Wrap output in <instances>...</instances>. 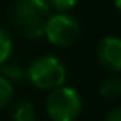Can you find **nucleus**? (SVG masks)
I'll list each match as a JSON object with an SVG mask.
<instances>
[{"instance_id":"f257e3e1","label":"nucleus","mask_w":121,"mask_h":121,"mask_svg":"<svg viewBox=\"0 0 121 121\" xmlns=\"http://www.w3.org/2000/svg\"><path fill=\"white\" fill-rule=\"evenodd\" d=\"M13 22L18 30L32 40L43 37V28L52 15L48 0H17L13 10Z\"/></svg>"},{"instance_id":"f03ea898","label":"nucleus","mask_w":121,"mask_h":121,"mask_svg":"<svg viewBox=\"0 0 121 121\" xmlns=\"http://www.w3.org/2000/svg\"><path fill=\"white\" fill-rule=\"evenodd\" d=\"M27 78L38 90H55L63 86L66 80V66L53 55H43L35 58L27 68Z\"/></svg>"},{"instance_id":"7ed1b4c3","label":"nucleus","mask_w":121,"mask_h":121,"mask_svg":"<svg viewBox=\"0 0 121 121\" xmlns=\"http://www.w3.org/2000/svg\"><path fill=\"white\" fill-rule=\"evenodd\" d=\"M45 109L52 121H76L83 109V99L75 88L60 86L48 93Z\"/></svg>"},{"instance_id":"20e7f679","label":"nucleus","mask_w":121,"mask_h":121,"mask_svg":"<svg viewBox=\"0 0 121 121\" xmlns=\"http://www.w3.org/2000/svg\"><path fill=\"white\" fill-rule=\"evenodd\" d=\"M43 35L47 40L55 47H71L75 45L81 37V25L80 22L71 17L70 13L58 12L56 15H50V18L45 23Z\"/></svg>"},{"instance_id":"39448f33","label":"nucleus","mask_w":121,"mask_h":121,"mask_svg":"<svg viewBox=\"0 0 121 121\" xmlns=\"http://www.w3.org/2000/svg\"><path fill=\"white\" fill-rule=\"evenodd\" d=\"M96 58L104 70L111 73H119L121 71V38L114 35H108L101 38L96 47Z\"/></svg>"},{"instance_id":"423d86ee","label":"nucleus","mask_w":121,"mask_h":121,"mask_svg":"<svg viewBox=\"0 0 121 121\" xmlns=\"http://www.w3.org/2000/svg\"><path fill=\"white\" fill-rule=\"evenodd\" d=\"M99 95L109 101L119 99L121 98V76L113 75L103 80V83L99 85Z\"/></svg>"},{"instance_id":"0eeeda50","label":"nucleus","mask_w":121,"mask_h":121,"mask_svg":"<svg viewBox=\"0 0 121 121\" xmlns=\"http://www.w3.org/2000/svg\"><path fill=\"white\" fill-rule=\"evenodd\" d=\"M12 118L13 121H37V113L30 101L18 99L12 108Z\"/></svg>"},{"instance_id":"6e6552de","label":"nucleus","mask_w":121,"mask_h":121,"mask_svg":"<svg viewBox=\"0 0 121 121\" xmlns=\"http://www.w3.org/2000/svg\"><path fill=\"white\" fill-rule=\"evenodd\" d=\"M0 75H2L5 80H9L10 83L17 81H23V78L27 76V71L18 65V63H10V61H5L4 65H0Z\"/></svg>"},{"instance_id":"1a4fd4ad","label":"nucleus","mask_w":121,"mask_h":121,"mask_svg":"<svg viewBox=\"0 0 121 121\" xmlns=\"http://www.w3.org/2000/svg\"><path fill=\"white\" fill-rule=\"evenodd\" d=\"M13 50V43H12V37L10 33L0 27V65H4L5 61H9L10 55Z\"/></svg>"},{"instance_id":"9d476101","label":"nucleus","mask_w":121,"mask_h":121,"mask_svg":"<svg viewBox=\"0 0 121 121\" xmlns=\"http://www.w3.org/2000/svg\"><path fill=\"white\" fill-rule=\"evenodd\" d=\"M13 99V85L0 75V108H5Z\"/></svg>"},{"instance_id":"9b49d317","label":"nucleus","mask_w":121,"mask_h":121,"mask_svg":"<svg viewBox=\"0 0 121 121\" xmlns=\"http://www.w3.org/2000/svg\"><path fill=\"white\" fill-rule=\"evenodd\" d=\"M48 4H50L52 9H56L58 12L66 13L68 10H71V9L76 7L78 0H48Z\"/></svg>"},{"instance_id":"f8f14e48","label":"nucleus","mask_w":121,"mask_h":121,"mask_svg":"<svg viewBox=\"0 0 121 121\" xmlns=\"http://www.w3.org/2000/svg\"><path fill=\"white\" fill-rule=\"evenodd\" d=\"M103 121H121V104L116 106V108H113V109L104 116Z\"/></svg>"},{"instance_id":"ddd939ff","label":"nucleus","mask_w":121,"mask_h":121,"mask_svg":"<svg viewBox=\"0 0 121 121\" xmlns=\"http://www.w3.org/2000/svg\"><path fill=\"white\" fill-rule=\"evenodd\" d=\"M114 7L118 12H121V0H114Z\"/></svg>"}]
</instances>
